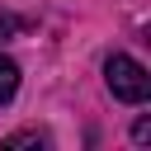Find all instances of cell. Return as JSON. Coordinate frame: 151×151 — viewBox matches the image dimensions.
Wrapping results in <instances>:
<instances>
[{"label": "cell", "instance_id": "2", "mask_svg": "<svg viewBox=\"0 0 151 151\" xmlns=\"http://www.w3.org/2000/svg\"><path fill=\"white\" fill-rule=\"evenodd\" d=\"M14 90H19V61L0 57V104H9V99H14Z\"/></svg>", "mask_w": 151, "mask_h": 151}, {"label": "cell", "instance_id": "3", "mask_svg": "<svg viewBox=\"0 0 151 151\" xmlns=\"http://www.w3.org/2000/svg\"><path fill=\"white\" fill-rule=\"evenodd\" d=\"M0 146H5V151H24V146H42V132H14V137H5Z\"/></svg>", "mask_w": 151, "mask_h": 151}, {"label": "cell", "instance_id": "1", "mask_svg": "<svg viewBox=\"0 0 151 151\" xmlns=\"http://www.w3.org/2000/svg\"><path fill=\"white\" fill-rule=\"evenodd\" d=\"M104 80H109L113 99H123V104H142V99L151 94V76H146V66L132 61V57H123V52H113V57L104 61Z\"/></svg>", "mask_w": 151, "mask_h": 151}, {"label": "cell", "instance_id": "5", "mask_svg": "<svg viewBox=\"0 0 151 151\" xmlns=\"http://www.w3.org/2000/svg\"><path fill=\"white\" fill-rule=\"evenodd\" d=\"M14 28H19V19H9V14H0V42H5V38H9Z\"/></svg>", "mask_w": 151, "mask_h": 151}, {"label": "cell", "instance_id": "4", "mask_svg": "<svg viewBox=\"0 0 151 151\" xmlns=\"http://www.w3.org/2000/svg\"><path fill=\"white\" fill-rule=\"evenodd\" d=\"M132 142H137V146L151 142V118H137V123H132Z\"/></svg>", "mask_w": 151, "mask_h": 151}]
</instances>
